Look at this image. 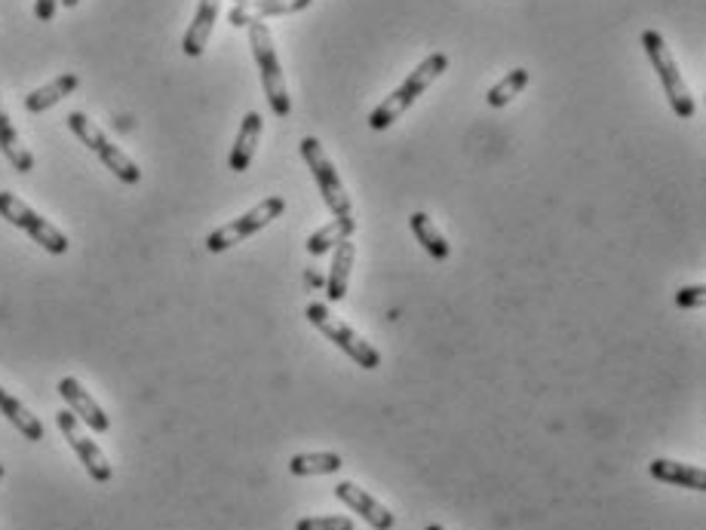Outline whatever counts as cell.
<instances>
[{
	"label": "cell",
	"mask_w": 706,
	"mask_h": 530,
	"mask_svg": "<svg viewBox=\"0 0 706 530\" xmlns=\"http://www.w3.org/2000/svg\"><path fill=\"white\" fill-rule=\"evenodd\" d=\"M648 472L651 478H658L663 485H679L688 487V490H706V472L701 466H692V463H676V460H666V456H658L648 463Z\"/></svg>",
	"instance_id": "14"
},
{
	"label": "cell",
	"mask_w": 706,
	"mask_h": 530,
	"mask_svg": "<svg viewBox=\"0 0 706 530\" xmlns=\"http://www.w3.org/2000/svg\"><path fill=\"white\" fill-rule=\"evenodd\" d=\"M354 255H357V249H354L350 239H341V243L335 246V261H332L329 282H326V295H329V301H335V304L345 301L347 295V280H350Z\"/></svg>",
	"instance_id": "19"
},
{
	"label": "cell",
	"mask_w": 706,
	"mask_h": 530,
	"mask_svg": "<svg viewBox=\"0 0 706 530\" xmlns=\"http://www.w3.org/2000/svg\"><path fill=\"white\" fill-rule=\"evenodd\" d=\"M218 10H222V0H200L194 22L188 25L184 37H181V53L184 56H191V59L203 56V49H206L212 37V29H215V19H218Z\"/></svg>",
	"instance_id": "13"
},
{
	"label": "cell",
	"mask_w": 706,
	"mask_h": 530,
	"mask_svg": "<svg viewBox=\"0 0 706 530\" xmlns=\"http://www.w3.org/2000/svg\"><path fill=\"white\" fill-rule=\"evenodd\" d=\"M59 3H61V7H68V10H75L80 0H59Z\"/></svg>",
	"instance_id": "28"
},
{
	"label": "cell",
	"mask_w": 706,
	"mask_h": 530,
	"mask_svg": "<svg viewBox=\"0 0 706 530\" xmlns=\"http://www.w3.org/2000/svg\"><path fill=\"white\" fill-rule=\"evenodd\" d=\"M249 46H253V56H256L258 71H261V87L268 95L273 117L285 120L292 114V102H289V92H285V77L277 59V49H273L271 29L265 22H253L249 25Z\"/></svg>",
	"instance_id": "3"
},
{
	"label": "cell",
	"mask_w": 706,
	"mask_h": 530,
	"mask_svg": "<svg viewBox=\"0 0 706 530\" xmlns=\"http://www.w3.org/2000/svg\"><path fill=\"white\" fill-rule=\"evenodd\" d=\"M283 212H285L283 196H268V200H261L256 208H249L246 215H240L237 222H231L225 224V227H218V230H212V234L206 236V249H210L212 255H222V251L234 249L237 243L249 239V236H256L258 230H265L268 224L277 222Z\"/></svg>",
	"instance_id": "7"
},
{
	"label": "cell",
	"mask_w": 706,
	"mask_h": 530,
	"mask_svg": "<svg viewBox=\"0 0 706 530\" xmlns=\"http://www.w3.org/2000/svg\"><path fill=\"white\" fill-rule=\"evenodd\" d=\"M68 129L80 138V145H87L99 160L105 162V169H111L114 176L121 178L123 184H138V181H142V169L136 166V160H130L117 145H111L108 135L102 133L87 114L71 111V114H68Z\"/></svg>",
	"instance_id": "6"
},
{
	"label": "cell",
	"mask_w": 706,
	"mask_h": 530,
	"mask_svg": "<svg viewBox=\"0 0 706 530\" xmlns=\"http://www.w3.org/2000/svg\"><path fill=\"white\" fill-rule=\"evenodd\" d=\"M335 497L345 503V506H350L354 512H360V518L369 528L391 530L393 525H396L391 509H388L384 503H378L376 497H369V494H366L362 487L354 485V482H338V485H335Z\"/></svg>",
	"instance_id": "11"
},
{
	"label": "cell",
	"mask_w": 706,
	"mask_h": 530,
	"mask_svg": "<svg viewBox=\"0 0 706 530\" xmlns=\"http://www.w3.org/2000/svg\"><path fill=\"white\" fill-rule=\"evenodd\" d=\"M295 530H357L354 521L345 516H314V518H301Z\"/></svg>",
	"instance_id": "24"
},
{
	"label": "cell",
	"mask_w": 706,
	"mask_h": 530,
	"mask_svg": "<svg viewBox=\"0 0 706 530\" xmlns=\"http://www.w3.org/2000/svg\"><path fill=\"white\" fill-rule=\"evenodd\" d=\"M304 316H307V323L314 325L320 335H326V338H329L341 353L350 356L360 369L376 371L378 365H381V353H378L376 347H372L369 340H362L350 325H345L341 319H335L326 304H307Z\"/></svg>",
	"instance_id": "5"
},
{
	"label": "cell",
	"mask_w": 706,
	"mask_h": 530,
	"mask_svg": "<svg viewBox=\"0 0 706 530\" xmlns=\"http://www.w3.org/2000/svg\"><path fill=\"white\" fill-rule=\"evenodd\" d=\"M0 414L10 420V424H13V427L19 429L25 439H29V442H41V439L46 436L44 424H41V420H37V417H34V414H31L29 408L19 402V398L10 396L3 386H0Z\"/></svg>",
	"instance_id": "18"
},
{
	"label": "cell",
	"mask_w": 706,
	"mask_h": 530,
	"mask_svg": "<svg viewBox=\"0 0 706 530\" xmlns=\"http://www.w3.org/2000/svg\"><path fill=\"white\" fill-rule=\"evenodd\" d=\"M357 234V222L354 224H345V222H332L326 224V227H320L311 239H307V251L314 255V258H320V255H326V251H332L341 239H350V236Z\"/></svg>",
	"instance_id": "23"
},
{
	"label": "cell",
	"mask_w": 706,
	"mask_h": 530,
	"mask_svg": "<svg viewBox=\"0 0 706 530\" xmlns=\"http://www.w3.org/2000/svg\"><path fill=\"white\" fill-rule=\"evenodd\" d=\"M446 68H449V56L446 53H434V56H427V59L412 71V75L403 80V87L391 92L384 102L378 104L376 111H372V117H369V126L381 133V129H391L396 120L406 114L412 104L418 102V95H422L424 89L434 83L436 77L446 75Z\"/></svg>",
	"instance_id": "1"
},
{
	"label": "cell",
	"mask_w": 706,
	"mask_h": 530,
	"mask_svg": "<svg viewBox=\"0 0 706 530\" xmlns=\"http://www.w3.org/2000/svg\"><path fill=\"white\" fill-rule=\"evenodd\" d=\"M56 424H59L61 436L68 439V444L75 448V454L80 456L83 470L90 472L92 482L108 485V482H111V475H114V470H111V463H108L105 451H102V448H99V444L92 442L90 436L83 432V427H80V420H77L75 414L59 411L56 414Z\"/></svg>",
	"instance_id": "9"
},
{
	"label": "cell",
	"mask_w": 706,
	"mask_h": 530,
	"mask_svg": "<svg viewBox=\"0 0 706 530\" xmlns=\"http://www.w3.org/2000/svg\"><path fill=\"white\" fill-rule=\"evenodd\" d=\"M424 530H446V528H442V525H427Z\"/></svg>",
	"instance_id": "29"
},
{
	"label": "cell",
	"mask_w": 706,
	"mask_h": 530,
	"mask_svg": "<svg viewBox=\"0 0 706 530\" xmlns=\"http://www.w3.org/2000/svg\"><path fill=\"white\" fill-rule=\"evenodd\" d=\"M0 218H7L13 227L25 230V234H29L41 249L49 251V255H65V251H68V236L61 234L56 224L41 218V215H37L29 203H22L15 193H0Z\"/></svg>",
	"instance_id": "8"
},
{
	"label": "cell",
	"mask_w": 706,
	"mask_h": 530,
	"mask_svg": "<svg viewBox=\"0 0 706 530\" xmlns=\"http://www.w3.org/2000/svg\"><path fill=\"white\" fill-rule=\"evenodd\" d=\"M642 46H646V56L654 68V75L661 77V87L670 99V108L679 120H692L697 114V104H694V95L685 87V80L679 75V65L670 53V46L663 41L661 31L646 29L642 31Z\"/></svg>",
	"instance_id": "2"
},
{
	"label": "cell",
	"mask_w": 706,
	"mask_h": 530,
	"mask_svg": "<svg viewBox=\"0 0 706 530\" xmlns=\"http://www.w3.org/2000/svg\"><path fill=\"white\" fill-rule=\"evenodd\" d=\"M301 157L307 162L311 176L316 178V188L323 193V200H326L332 215H335V222H357V218H354V206H350V196H347L345 184H341V178H338L335 166H332L329 154L320 145V138H314V135L304 138V142H301Z\"/></svg>",
	"instance_id": "4"
},
{
	"label": "cell",
	"mask_w": 706,
	"mask_h": 530,
	"mask_svg": "<svg viewBox=\"0 0 706 530\" xmlns=\"http://www.w3.org/2000/svg\"><path fill=\"white\" fill-rule=\"evenodd\" d=\"M258 142H261V114L249 111V114L243 117L240 133H237V142H234V150H231V157H227V166H231L234 172H246L253 157H256Z\"/></svg>",
	"instance_id": "15"
},
{
	"label": "cell",
	"mask_w": 706,
	"mask_h": 530,
	"mask_svg": "<svg viewBox=\"0 0 706 530\" xmlns=\"http://www.w3.org/2000/svg\"><path fill=\"white\" fill-rule=\"evenodd\" d=\"M59 396L65 398L68 411L75 414L80 424H87L92 432L105 436L108 429H111V420H108V414L102 411V405H99V402L83 390V383L77 381V377H61Z\"/></svg>",
	"instance_id": "10"
},
{
	"label": "cell",
	"mask_w": 706,
	"mask_h": 530,
	"mask_svg": "<svg viewBox=\"0 0 706 530\" xmlns=\"http://www.w3.org/2000/svg\"><path fill=\"white\" fill-rule=\"evenodd\" d=\"M706 301V289L704 285H685L676 292V307L679 309H697L704 307Z\"/></svg>",
	"instance_id": "25"
},
{
	"label": "cell",
	"mask_w": 706,
	"mask_h": 530,
	"mask_svg": "<svg viewBox=\"0 0 706 530\" xmlns=\"http://www.w3.org/2000/svg\"><path fill=\"white\" fill-rule=\"evenodd\" d=\"M528 80H531V75H528L526 68H513V71H507L504 80H497L495 87L489 89L485 102H489V108H504V104H511L513 99L528 87Z\"/></svg>",
	"instance_id": "22"
},
{
	"label": "cell",
	"mask_w": 706,
	"mask_h": 530,
	"mask_svg": "<svg viewBox=\"0 0 706 530\" xmlns=\"http://www.w3.org/2000/svg\"><path fill=\"white\" fill-rule=\"evenodd\" d=\"M345 466V460L332 451H320V454H295L289 460V472L299 478H311V475H332Z\"/></svg>",
	"instance_id": "21"
},
{
	"label": "cell",
	"mask_w": 706,
	"mask_h": 530,
	"mask_svg": "<svg viewBox=\"0 0 706 530\" xmlns=\"http://www.w3.org/2000/svg\"><path fill=\"white\" fill-rule=\"evenodd\" d=\"M304 282H307V285H311V289H320V285H323V280H320V277H316L314 270H307V273H304Z\"/></svg>",
	"instance_id": "27"
},
{
	"label": "cell",
	"mask_w": 706,
	"mask_h": 530,
	"mask_svg": "<svg viewBox=\"0 0 706 530\" xmlns=\"http://www.w3.org/2000/svg\"><path fill=\"white\" fill-rule=\"evenodd\" d=\"M0 150H3V157L10 160L15 172H22V176H29L31 169H34V157H31V150L22 145V138L15 133V126L10 123V114H7V108L0 102Z\"/></svg>",
	"instance_id": "16"
},
{
	"label": "cell",
	"mask_w": 706,
	"mask_h": 530,
	"mask_svg": "<svg viewBox=\"0 0 706 530\" xmlns=\"http://www.w3.org/2000/svg\"><path fill=\"white\" fill-rule=\"evenodd\" d=\"M314 0H246V3H234V10L227 13V22L234 29H249L253 22H265L271 15H292L307 10Z\"/></svg>",
	"instance_id": "12"
},
{
	"label": "cell",
	"mask_w": 706,
	"mask_h": 530,
	"mask_svg": "<svg viewBox=\"0 0 706 530\" xmlns=\"http://www.w3.org/2000/svg\"><path fill=\"white\" fill-rule=\"evenodd\" d=\"M3 475H7V470H3V463H0V478H3Z\"/></svg>",
	"instance_id": "30"
},
{
	"label": "cell",
	"mask_w": 706,
	"mask_h": 530,
	"mask_svg": "<svg viewBox=\"0 0 706 530\" xmlns=\"http://www.w3.org/2000/svg\"><path fill=\"white\" fill-rule=\"evenodd\" d=\"M56 7H59V0H34V15L41 22H53L56 19Z\"/></svg>",
	"instance_id": "26"
},
{
	"label": "cell",
	"mask_w": 706,
	"mask_h": 530,
	"mask_svg": "<svg viewBox=\"0 0 706 530\" xmlns=\"http://www.w3.org/2000/svg\"><path fill=\"white\" fill-rule=\"evenodd\" d=\"M408 224H412V234H415V239L422 243V249L430 255V258H436V261H446L451 255V246L446 243V236L436 230V224L430 215H424V212H415L412 218H408Z\"/></svg>",
	"instance_id": "20"
},
{
	"label": "cell",
	"mask_w": 706,
	"mask_h": 530,
	"mask_svg": "<svg viewBox=\"0 0 706 530\" xmlns=\"http://www.w3.org/2000/svg\"><path fill=\"white\" fill-rule=\"evenodd\" d=\"M234 3H246V0H234Z\"/></svg>",
	"instance_id": "31"
},
{
	"label": "cell",
	"mask_w": 706,
	"mask_h": 530,
	"mask_svg": "<svg viewBox=\"0 0 706 530\" xmlns=\"http://www.w3.org/2000/svg\"><path fill=\"white\" fill-rule=\"evenodd\" d=\"M77 87H80V77L77 75L56 77L53 83H46V87L34 89L31 95H25V111H29V114H44V111H49L53 104H59L61 99H68Z\"/></svg>",
	"instance_id": "17"
}]
</instances>
